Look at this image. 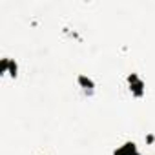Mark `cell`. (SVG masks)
<instances>
[{
	"instance_id": "cell-5",
	"label": "cell",
	"mask_w": 155,
	"mask_h": 155,
	"mask_svg": "<svg viewBox=\"0 0 155 155\" xmlns=\"http://www.w3.org/2000/svg\"><path fill=\"white\" fill-rule=\"evenodd\" d=\"M8 62H9V57H4L0 60V73L2 75H8Z\"/></svg>"
},
{
	"instance_id": "cell-2",
	"label": "cell",
	"mask_w": 155,
	"mask_h": 155,
	"mask_svg": "<svg viewBox=\"0 0 155 155\" xmlns=\"http://www.w3.org/2000/svg\"><path fill=\"white\" fill-rule=\"evenodd\" d=\"M113 155H142V153L139 151V148H137V144L133 140H126L122 146H119L113 151Z\"/></svg>"
},
{
	"instance_id": "cell-3",
	"label": "cell",
	"mask_w": 155,
	"mask_h": 155,
	"mask_svg": "<svg viewBox=\"0 0 155 155\" xmlns=\"http://www.w3.org/2000/svg\"><path fill=\"white\" fill-rule=\"evenodd\" d=\"M77 84H79L86 93H93V90H95V81L91 79V77L84 75V73L77 75Z\"/></svg>"
},
{
	"instance_id": "cell-4",
	"label": "cell",
	"mask_w": 155,
	"mask_h": 155,
	"mask_svg": "<svg viewBox=\"0 0 155 155\" xmlns=\"http://www.w3.org/2000/svg\"><path fill=\"white\" fill-rule=\"evenodd\" d=\"M8 75L11 77V79H15V77L18 75V64L15 62V58H9V62H8Z\"/></svg>"
},
{
	"instance_id": "cell-1",
	"label": "cell",
	"mask_w": 155,
	"mask_h": 155,
	"mask_svg": "<svg viewBox=\"0 0 155 155\" xmlns=\"http://www.w3.org/2000/svg\"><path fill=\"white\" fill-rule=\"evenodd\" d=\"M126 81H128V90H130V93H131L135 99L144 97V93H146V84H144V81L140 79L137 73H130V75L126 77Z\"/></svg>"
},
{
	"instance_id": "cell-6",
	"label": "cell",
	"mask_w": 155,
	"mask_h": 155,
	"mask_svg": "<svg viewBox=\"0 0 155 155\" xmlns=\"http://www.w3.org/2000/svg\"><path fill=\"white\" fill-rule=\"evenodd\" d=\"M144 140H146V144H153V142H155V135H153V133H146Z\"/></svg>"
}]
</instances>
